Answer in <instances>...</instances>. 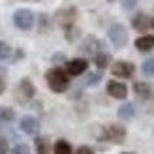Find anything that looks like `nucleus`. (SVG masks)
I'll return each mask as SVG.
<instances>
[{"mask_svg": "<svg viewBox=\"0 0 154 154\" xmlns=\"http://www.w3.org/2000/svg\"><path fill=\"white\" fill-rule=\"evenodd\" d=\"M45 79H47V86L51 92H64L69 88V75L58 66H54L45 73Z\"/></svg>", "mask_w": 154, "mask_h": 154, "instance_id": "nucleus-1", "label": "nucleus"}, {"mask_svg": "<svg viewBox=\"0 0 154 154\" xmlns=\"http://www.w3.org/2000/svg\"><path fill=\"white\" fill-rule=\"evenodd\" d=\"M109 41H111V45H113L116 49H122V47L126 45V41H128L126 26H122V24L111 26V28H109Z\"/></svg>", "mask_w": 154, "mask_h": 154, "instance_id": "nucleus-2", "label": "nucleus"}, {"mask_svg": "<svg viewBox=\"0 0 154 154\" xmlns=\"http://www.w3.org/2000/svg\"><path fill=\"white\" fill-rule=\"evenodd\" d=\"M13 24H15L19 30H30L32 24H34L32 11H28V9H17V11L13 13Z\"/></svg>", "mask_w": 154, "mask_h": 154, "instance_id": "nucleus-3", "label": "nucleus"}, {"mask_svg": "<svg viewBox=\"0 0 154 154\" xmlns=\"http://www.w3.org/2000/svg\"><path fill=\"white\" fill-rule=\"evenodd\" d=\"M103 131H105V133H103V139H109V141H113V143H122L124 137H126V128H124L122 124H109V126H105Z\"/></svg>", "mask_w": 154, "mask_h": 154, "instance_id": "nucleus-4", "label": "nucleus"}, {"mask_svg": "<svg viewBox=\"0 0 154 154\" xmlns=\"http://www.w3.org/2000/svg\"><path fill=\"white\" fill-rule=\"evenodd\" d=\"M32 96H34V86H32V82H30V79H22V82L17 84V88H15V99H17L19 103H28Z\"/></svg>", "mask_w": 154, "mask_h": 154, "instance_id": "nucleus-5", "label": "nucleus"}, {"mask_svg": "<svg viewBox=\"0 0 154 154\" xmlns=\"http://www.w3.org/2000/svg\"><path fill=\"white\" fill-rule=\"evenodd\" d=\"M133 28L137 30V32H148L154 28V19L146 13H139V15H135L133 17Z\"/></svg>", "mask_w": 154, "mask_h": 154, "instance_id": "nucleus-6", "label": "nucleus"}, {"mask_svg": "<svg viewBox=\"0 0 154 154\" xmlns=\"http://www.w3.org/2000/svg\"><path fill=\"white\" fill-rule=\"evenodd\" d=\"M79 49H82V54H86V56H96V54H99L101 51V41H99V38H96V36H86L84 38V41H82V45H79Z\"/></svg>", "mask_w": 154, "mask_h": 154, "instance_id": "nucleus-7", "label": "nucleus"}, {"mask_svg": "<svg viewBox=\"0 0 154 154\" xmlns=\"http://www.w3.org/2000/svg\"><path fill=\"white\" fill-rule=\"evenodd\" d=\"M88 69V60H84V58H71V60H66V75H82L86 73Z\"/></svg>", "mask_w": 154, "mask_h": 154, "instance_id": "nucleus-8", "label": "nucleus"}, {"mask_svg": "<svg viewBox=\"0 0 154 154\" xmlns=\"http://www.w3.org/2000/svg\"><path fill=\"white\" fill-rule=\"evenodd\" d=\"M133 71H135V66H133V62H128V60L113 62V66H111V73H113L116 77H131Z\"/></svg>", "mask_w": 154, "mask_h": 154, "instance_id": "nucleus-9", "label": "nucleus"}, {"mask_svg": "<svg viewBox=\"0 0 154 154\" xmlns=\"http://www.w3.org/2000/svg\"><path fill=\"white\" fill-rule=\"evenodd\" d=\"M19 128H22L26 135H36L38 133V120L32 118V116H24V118L19 120Z\"/></svg>", "mask_w": 154, "mask_h": 154, "instance_id": "nucleus-10", "label": "nucleus"}, {"mask_svg": "<svg viewBox=\"0 0 154 154\" xmlns=\"http://www.w3.org/2000/svg\"><path fill=\"white\" fill-rule=\"evenodd\" d=\"M107 92H109V96H113V99H126V94H128V90H126V86L124 84H120V82H109L107 84Z\"/></svg>", "mask_w": 154, "mask_h": 154, "instance_id": "nucleus-11", "label": "nucleus"}, {"mask_svg": "<svg viewBox=\"0 0 154 154\" xmlns=\"http://www.w3.org/2000/svg\"><path fill=\"white\" fill-rule=\"evenodd\" d=\"M135 47H137V51H152L154 49V36H150V34H143V36H139L137 41H135Z\"/></svg>", "mask_w": 154, "mask_h": 154, "instance_id": "nucleus-12", "label": "nucleus"}, {"mask_svg": "<svg viewBox=\"0 0 154 154\" xmlns=\"http://www.w3.org/2000/svg\"><path fill=\"white\" fill-rule=\"evenodd\" d=\"M133 90H135V94H137L139 99H152V86L146 84V82H137Z\"/></svg>", "mask_w": 154, "mask_h": 154, "instance_id": "nucleus-13", "label": "nucleus"}, {"mask_svg": "<svg viewBox=\"0 0 154 154\" xmlns=\"http://www.w3.org/2000/svg\"><path fill=\"white\" fill-rule=\"evenodd\" d=\"M79 36H82V30L77 28L75 24H69V26H64V38H66L69 43H75Z\"/></svg>", "mask_w": 154, "mask_h": 154, "instance_id": "nucleus-14", "label": "nucleus"}, {"mask_svg": "<svg viewBox=\"0 0 154 154\" xmlns=\"http://www.w3.org/2000/svg\"><path fill=\"white\" fill-rule=\"evenodd\" d=\"M75 17H77V9H64L60 15H58V19L62 22V26H69V24H75Z\"/></svg>", "mask_w": 154, "mask_h": 154, "instance_id": "nucleus-15", "label": "nucleus"}, {"mask_svg": "<svg viewBox=\"0 0 154 154\" xmlns=\"http://www.w3.org/2000/svg\"><path fill=\"white\" fill-rule=\"evenodd\" d=\"M109 62H111V56H109L107 51H99V54L94 56V64L99 66V69H107Z\"/></svg>", "mask_w": 154, "mask_h": 154, "instance_id": "nucleus-16", "label": "nucleus"}, {"mask_svg": "<svg viewBox=\"0 0 154 154\" xmlns=\"http://www.w3.org/2000/svg\"><path fill=\"white\" fill-rule=\"evenodd\" d=\"M34 148H36V154H49L47 137H34Z\"/></svg>", "mask_w": 154, "mask_h": 154, "instance_id": "nucleus-17", "label": "nucleus"}, {"mask_svg": "<svg viewBox=\"0 0 154 154\" xmlns=\"http://www.w3.org/2000/svg\"><path fill=\"white\" fill-rule=\"evenodd\" d=\"M118 116H120L122 120H133V118H135V105H131V103L122 105V107L118 109Z\"/></svg>", "mask_w": 154, "mask_h": 154, "instance_id": "nucleus-18", "label": "nucleus"}, {"mask_svg": "<svg viewBox=\"0 0 154 154\" xmlns=\"http://www.w3.org/2000/svg\"><path fill=\"white\" fill-rule=\"evenodd\" d=\"M54 154H73V148H71L69 141L60 139V141H56V146H54Z\"/></svg>", "mask_w": 154, "mask_h": 154, "instance_id": "nucleus-19", "label": "nucleus"}, {"mask_svg": "<svg viewBox=\"0 0 154 154\" xmlns=\"http://www.w3.org/2000/svg\"><path fill=\"white\" fill-rule=\"evenodd\" d=\"M15 118V111L11 107H0V120L2 122H11Z\"/></svg>", "mask_w": 154, "mask_h": 154, "instance_id": "nucleus-20", "label": "nucleus"}, {"mask_svg": "<svg viewBox=\"0 0 154 154\" xmlns=\"http://www.w3.org/2000/svg\"><path fill=\"white\" fill-rule=\"evenodd\" d=\"M141 71H143L146 77H154V60H146L141 64Z\"/></svg>", "mask_w": 154, "mask_h": 154, "instance_id": "nucleus-21", "label": "nucleus"}, {"mask_svg": "<svg viewBox=\"0 0 154 154\" xmlns=\"http://www.w3.org/2000/svg\"><path fill=\"white\" fill-rule=\"evenodd\" d=\"M9 56H11V45L5 43V41H0V60H7Z\"/></svg>", "mask_w": 154, "mask_h": 154, "instance_id": "nucleus-22", "label": "nucleus"}, {"mask_svg": "<svg viewBox=\"0 0 154 154\" xmlns=\"http://www.w3.org/2000/svg\"><path fill=\"white\" fill-rule=\"evenodd\" d=\"M99 82H101V73H90L86 77V86H99Z\"/></svg>", "mask_w": 154, "mask_h": 154, "instance_id": "nucleus-23", "label": "nucleus"}, {"mask_svg": "<svg viewBox=\"0 0 154 154\" xmlns=\"http://www.w3.org/2000/svg\"><path fill=\"white\" fill-rule=\"evenodd\" d=\"M9 154H30V148H28L26 143H17V146H15Z\"/></svg>", "mask_w": 154, "mask_h": 154, "instance_id": "nucleus-24", "label": "nucleus"}, {"mask_svg": "<svg viewBox=\"0 0 154 154\" xmlns=\"http://www.w3.org/2000/svg\"><path fill=\"white\" fill-rule=\"evenodd\" d=\"M47 28H49V19L45 15H41L38 17V30H47Z\"/></svg>", "mask_w": 154, "mask_h": 154, "instance_id": "nucleus-25", "label": "nucleus"}, {"mask_svg": "<svg viewBox=\"0 0 154 154\" xmlns=\"http://www.w3.org/2000/svg\"><path fill=\"white\" fill-rule=\"evenodd\" d=\"M9 152V141L7 137H0V154H7Z\"/></svg>", "mask_w": 154, "mask_h": 154, "instance_id": "nucleus-26", "label": "nucleus"}, {"mask_svg": "<svg viewBox=\"0 0 154 154\" xmlns=\"http://www.w3.org/2000/svg\"><path fill=\"white\" fill-rule=\"evenodd\" d=\"M75 154H94V152H92V148L82 146V148H77V152H75Z\"/></svg>", "mask_w": 154, "mask_h": 154, "instance_id": "nucleus-27", "label": "nucleus"}, {"mask_svg": "<svg viewBox=\"0 0 154 154\" xmlns=\"http://www.w3.org/2000/svg\"><path fill=\"white\" fill-rule=\"evenodd\" d=\"M51 62H56V64H58V62H64V56H62V54H54V56H51Z\"/></svg>", "mask_w": 154, "mask_h": 154, "instance_id": "nucleus-28", "label": "nucleus"}, {"mask_svg": "<svg viewBox=\"0 0 154 154\" xmlns=\"http://www.w3.org/2000/svg\"><path fill=\"white\" fill-rule=\"evenodd\" d=\"M133 5H135V0H124V9H126V11H128Z\"/></svg>", "mask_w": 154, "mask_h": 154, "instance_id": "nucleus-29", "label": "nucleus"}, {"mask_svg": "<svg viewBox=\"0 0 154 154\" xmlns=\"http://www.w3.org/2000/svg\"><path fill=\"white\" fill-rule=\"evenodd\" d=\"M19 58H24V51H22V49H17V51H15V60H19Z\"/></svg>", "mask_w": 154, "mask_h": 154, "instance_id": "nucleus-30", "label": "nucleus"}, {"mask_svg": "<svg viewBox=\"0 0 154 154\" xmlns=\"http://www.w3.org/2000/svg\"><path fill=\"white\" fill-rule=\"evenodd\" d=\"M2 92H5V82L0 79V94H2Z\"/></svg>", "mask_w": 154, "mask_h": 154, "instance_id": "nucleus-31", "label": "nucleus"}, {"mask_svg": "<svg viewBox=\"0 0 154 154\" xmlns=\"http://www.w3.org/2000/svg\"><path fill=\"white\" fill-rule=\"evenodd\" d=\"M122 154H133V152H122Z\"/></svg>", "mask_w": 154, "mask_h": 154, "instance_id": "nucleus-32", "label": "nucleus"}, {"mask_svg": "<svg viewBox=\"0 0 154 154\" xmlns=\"http://www.w3.org/2000/svg\"><path fill=\"white\" fill-rule=\"evenodd\" d=\"M107 2H113V0H107Z\"/></svg>", "mask_w": 154, "mask_h": 154, "instance_id": "nucleus-33", "label": "nucleus"}]
</instances>
